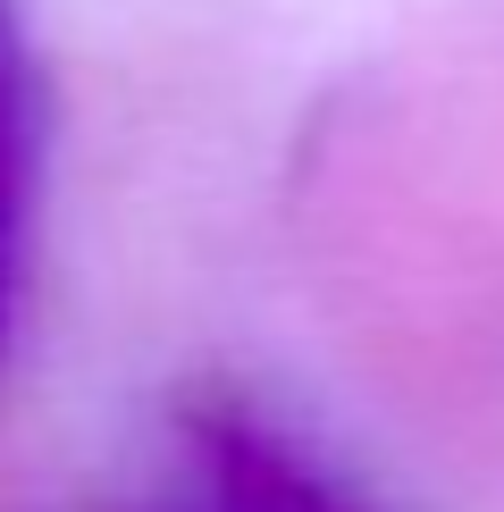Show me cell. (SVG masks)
<instances>
[{
  "label": "cell",
  "mask_w": 504,
  "mask_h": 512,
  "mask_svg": "<svg viewBox=\"0 0 504 512\" xmlns=\"http://www.w3.org/2000/svg\"><path fill=\"white\" fill-rule=\"evenodd\" d=\"M194 512H353L328 496L294 454H278L252 429H210L202 437V504Z\"/></svg>",
  "instance_id": "cell-1"
},
{
  "label": "cell",
  "mask_w": 504,
  "mask_h": 512,
  "mask_svg": "<svg viewBox=\"0 0 504 512\" xmlns=\"http://www.w3.org/2000/svg\"><path fill=\"white\" fill-rule=\"evenodd\" d=\"M26 202H34V110H26V59L0 17V345L17 319V261H26Z\"/></svg>",
  "instance_id": "cell-2"
}]
</instances>
